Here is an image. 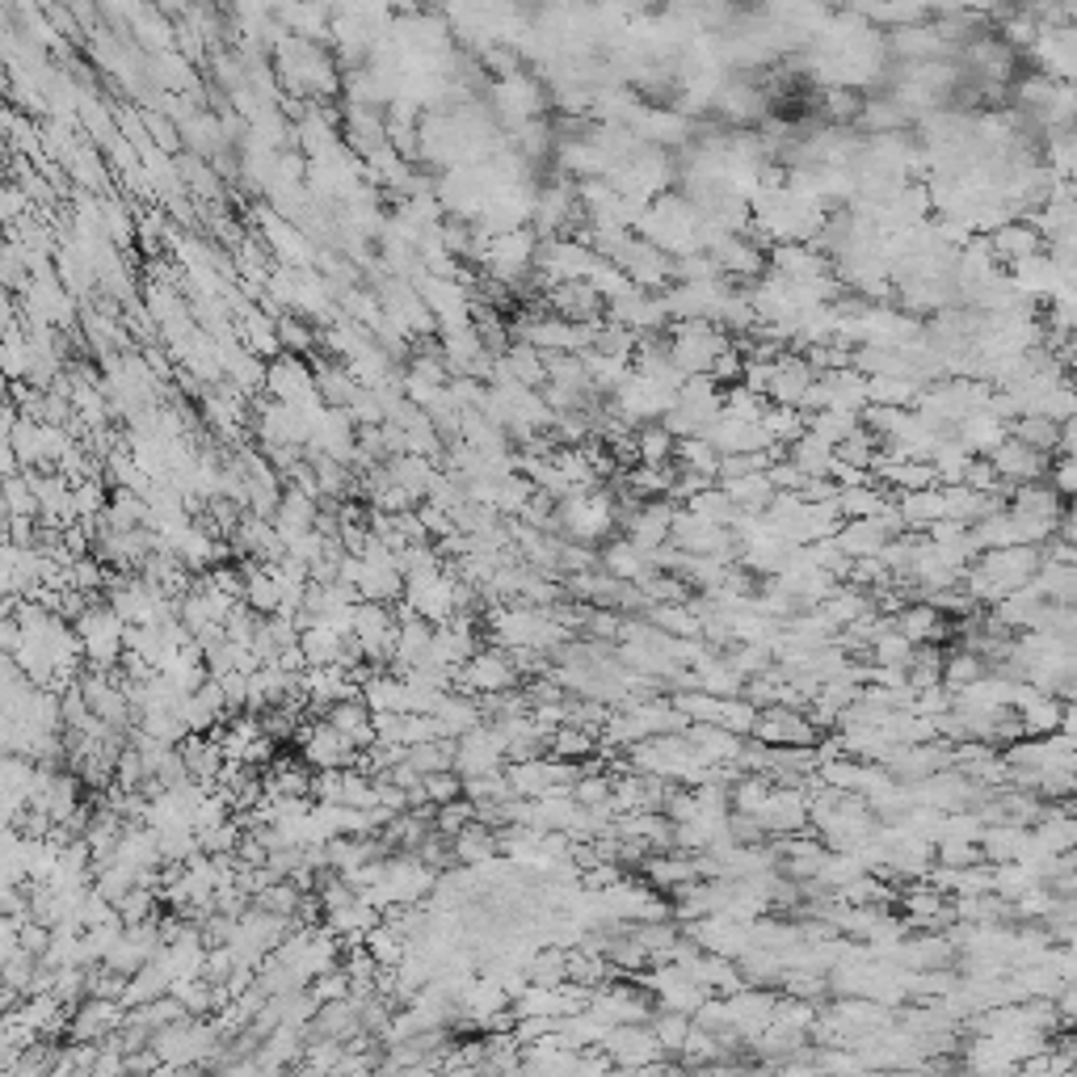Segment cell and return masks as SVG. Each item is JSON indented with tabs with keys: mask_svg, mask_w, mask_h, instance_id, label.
<instances>
[{
	"mask_svg": "<svg viewBox=\"0 0 1077 1077\" xmlns=\"http://www.w3.org/2000/svg\"><path fill=\"white\" fill-rule=\"evenodd\" d=\"M598 560H603V572L606 577H615V581H627V586H644L648 577H657V568H653V560H648V551H640L631 539H610V544H603L598 548Z\"/></svg>",
	"mask_w": 1077,
	"mask_h": 1077,
	"instance_id": "obj_12",
	"label": "cell"
},
{
	"mask_svg": "<svg viewBox=\"0 0 1077 1077\" xmlns=\"http://www.w3.org/2000/svg\"><path fill=\"white\" fill-rule=\"evenodd\" d=\"M682 510H691V513H699V518H707V522H716V527H728V530H737V522L745 518V513L737 510V501L728 497V492L719 489V484H712V489H703L699 497H691Z\"/></svg>",
	"mask_w": 1077,
	"mask_h": 1077,
	"instance_id": "obj_29",
	"label": "cell"
},
{
	"mask_svg": "<svg viewBox=\"0 0 1077 1077\" xmlns=\"http://www.w3.org/2000/svg\"><path fill=\"white\" fill-rule=\"evenodd\" d=\"M1065 510H1069V501H1065L1048 480H1040V484H1019V489L1010 492V513L1031 518V522H1048V527L1060 530Z\"/></svg>",
	"mask_w": 1077,
	"mask_h": 1077,
	"instance_id": "obj_13",
	"label": "cell"
},
{
	"mask_svg": "<svg viewBox=\"0 0 1077 1077\" xmlns=\"http://www.w3.org/2000/svg\"><path fill=\"white\" fill-rule=\"evenodd\" d=\"M762 430L775 438V442H783V447H792L795 438L809 434V413H804V409H783V404H771V409H766V417H762Z\"/></svg>",
	"mask_w": 1077,
	"mask_h": 1077,
	"instance_id": "obj_37",
	"label": "cell"
},
{
	"mask_svg": "<svg viewBox=\"0 0 1077 1077\" xmlns=\"http://www.w3.org/2000/svg\"><path fill=\"white\" fill-rule=\"evenodd\" d=\"M897 506H901V518H905L909 535H927L930 527L947 522V492L939 484L934 489L905 492V497H897Z\"/></svg>",
	"mask_w": 1077,
	"mask_h": 1077,
	"instance_id": "obj_18",
	"label": "cell"
},
{
	"mask_svg": "<svg viewBox=\"0 0 1077 1077\" xmlns=\"http://www.w3.org/2000/svg\"><path fill=\"white\" fill-rule=\"evenodd\" d=\"M434 719H438V733H442V737L459 741V737H468L472 728L484 724V703L476 699V695H463V691H447L434 707Z\"/></svg>",
	"mask_w": 1077,
	"mask_h": 1077,
	"instance_id": "obj_14",
	"label": "cell"
},
{
	"mask_svg": "<svg viewBox=\"0 0 1077 1077\" xmlns=\"http://www.w3.org/2000/svg\"><path fill=\"white\" fill-rule=\"evenodd\" d=\"M766 476H771L775 492H800V484L809 480V476L795 468L792 459H783V463H771V468H766Z\"/></svg>",
	"mask_w": 1077,
	"mask_h": 1077,
	"instance_id": "obj_49",
	"label": "cell"
},
{
	"mask_svg": "<svg viewBox=\"0 0 1077 1077\" xmlns=\"http://www.w3.org/2000/svg\"><path fill=\"white\" fill-rule=\"evenodd\" d=\"M989 463H993V472L1002 476V484H1010V489H1019V484H1040V480H1048V472H1052V454L1031 451V447H1022L1019 438H1006L1002 447L989 454Z\"/></svg>",
	"mask_w": 1077,
	"mask_h": 1077,
	"instance_id": "obj_5",
	"label": "cell"
},
{
	"mask_svg": "<svg viewBox=\"0 0 1077 1077\" xmlns=\"http://www.w3.org/2000/svg\"><path fill=\"white\" fill-rule=\"evenodd\" d=\"M913 653H918V644L905 640L901 631H889V636H880V640L871 644V665H880V669H905L909 674Z\"/></svg>",
	"mask_w": 1077,
	"mask_h": 1077,
	"instance_id": "obj_39",
	"label": "cell"
},
{
	"mask_svg": "<svg viewBox=\"0 0 1077 1077\" xmlns=\"http://www.w3.org/2000/svg\"><path fill=\"white\" fill-rule=\"evenodd\" d=\"M766 409H771V400L757 396V392H750L745 383H737V388H724V417L757 425V421L766 417Z\"/></svg>",
	"mask_w": 1077,
	"mask_h": 1077,
	"instance_id": "obj_41",
	"label": "cell"
},
{
	"mask_svg": "<svg viewBox=\"0 0 1077 1077\" xmlns=\"http://www.w3.org/2000/svg\"><path fill=\"white\" fill-rule=\"evenodd\" d=\"M1048 484H1052V489H1057L1065 501H1077V459H1074V454H1057V459H1052Z\"/></svg>",
	"mask_w": 1077,
	"mask_h": 1077,
	"instance_id": "obj_48",
	"label": "cell"
},
{
	"mask_svg": "<svg viewBox=\"0 0 1077 1077\" xmlns=\"http://www.w3.org/2000/svg\"><path fill=\"white\" fill-rule=\"evenodd\" d=\"M114 909H118L123 927H144V922H156V918H151V909H156V892L135 889V892H127V897H123Z\"/></svg>",
	"mask_w": 1077,
	"mask_h": 1077,
	"instance_id": "obj_45",
	"label": "cell"
},
{
	"mask_svg": "<svg viewBox=\"0 0 1077 1077\" xmlns=\"http://www.w3.org/2000/svg\"><path fill=\"white\" fill-rule=\"evenodd\" d=\"M324 719H329V724H333L337 733H345V737L354 741L362 754H366V750H371V745L379 741V733H375V712L366 707V699H345V703H337V707H333V712H329Z\"/></svg>",
	"mask_w": 1077,
	"mask_h": 1077,
	"instance_id": "obj_20",
	"label": "cell"
},
{
	"mask_svg": "<svg viewBox=\"0 0 1077 1077\" xmlns=\"http://www.w3.org/2000/svg\"><path fill=\"white\" fill-rule=\"evenodd\" d=\"M787 459H792L804 476H830L833 459H838V447H830L825 438H816V434H804L787 447Z\"/></svg>",
	"mask_w": 1077,
	"mask_h": 1077,
	"instance_id": "obj_31",
	"label": "cell"
},
{
	"mask_svg": "<svg viewBox=\"0 0 1077 1077\" xmlns=\"http://www.w3.org/2000/svg\"><path fill=\"white\" fill-rule=\"evenodd\" d=\"M295 741H300L303 762H307L312 771H350V766H359V762H362L359 745L345 737V733H337L329 719H312V724H303Z\"/></svg>",
	"mask_w": 1077,
	"mask_h": 1077,
	"instance_id": "obj_3",
	"label": "cell"
},
{
	"mask_svg": "<svg viewBox=\"0 0 1077 1077\" xmlns=\"http://www.w3.org/2000/svg\"><path fill=\"white\" fill-rule=\"evenodd\" d=\"M26 198H30V194H26L21 186H9V189H4V224H9V232L18 227V215L26 210Z\"/></svg>",
	"mask_w": 1077,
	"mask_h": 1077,
	"instance_id": "obj_51",
	"label": "cell"
},
{
	"mask_svg": "<svg viewBox=\"0 0 1077 1077\" xmlns=\"http://www.w3.org/2000/svg\"><path fill=\"white\" fill-rule=\"evenodd\" d=\"M312 371H316V392H321L329 409H350L354 396L362 392V383L345 371V362H316Z\"/></svg>",
	"mask_w": 1077,
	"mask_h": 1077,
	"instance_id": "obj_24",
	"label": "cell"
},
{
	"mask_svg": "<svg viewBox=\"0 0 1077 1077\" xmlns=\"http://www.w3.org/2000/svg\"><path fill=\"white\" fill-rule=\"evenodd\" d=\"M989 245H993V257L1002 265H1019L1027 262V257H1040L1044 253V241L1036 227L1027 224V219H1010V224H1002L993 236H989Z\"/></svg>",
	"mask_w": 1077,
	"mask_h": 1077,
	"instance_id": "obj_17",
	"label": "cell"
},
{
	"mask_svg": "<svg viewBox=\"0 0 1077 1077\" xmlns=\"http://www.w3.org/2000/svg\"><path fill=\"white\" fill-rule=\"evenodd\" d=\"M144 123L151 127V139H156V148H160V151H173V148H177V127H173V123L156 118V114H144Z\"/></svg>",
	"mask_w": 1077,
	"mask_h": 1077,
	"instance_id": "obj_50",
	"label": "cell"
},
{
	"mask_svg": "<svg viewBox=\"0 0 1077 1077\" xmlns=\"http://www.w3.org/2000/svg\"><path fill=\"white\" fill-rule=\"evenodd\" d=\"M173 998L186 1006V1015H207L210 1006L219 1002L224 993H219V989H210L207 977H194V981H177V985H173Z\"/></svg>",
	"mask_w": 1077,
	"mask_h": 1077,
	"instance_id": "obj_44",
	"label": "cell"
},
{
	"mask_svg": "<svg viewBox=\"0 0 1077 1077\" xmlns=\"http://www.w3.org/2000/svg\"><path fill=\"white\" fill-rule=\"evenodd\" d=\"M956 438H960V442H965V447L977 454V459H989V454L998 451L1006 438H1010V425H1006V421H998L989 409H981V413H972L965 425L956 430Z\"/></svg>",
	"mask_w": 1077,
	"mask_h": 1077,
	"instance_id": "obj_22",
	"label": "cell"
},
{
	"mask_svg": "<svg viewBox=\"0 0 1077 1077\" xmlns=\"http://www.w3.org/2000/svg\"><path fill=\"white\" fill-rule=\"evenodd\" d=\"M177 750H182V762H186L189 779L215 792V787H219V779H224V771H227L224 745H219L215 737H186Z\"/></svg>",
	"mask_w": 1077,
	"mask_h": 1077,
	"instance_id": "obj_15",
	"label": "cell"
},
{
	"mask_svg": "<svg viewBox=\"0 0 1077 1077\" xmlns=\"http://www.w3.org/2000/svg\"><path fill=\"white\" fill-rule=\"evenodd\" d=\"M854 13L868 26H897V30L922 26L930 18V9H922V4H875V9H854Z\"/></svg>",
	"mask_w": 1077,
	"mask_h": 1077,
	"instance_id": "obj_40",
	"label": "cell"
},
{
	"mask_svg": "<svg viewBox=\"0 0 1077 1077\" xmlns=\"http://www.w3.org/2000/svg\"><path fill=\"white\" fill-rule=\"evenodd\" d=\"M404 762H409L421 779L447 775V771H454V741H425V745H413V750L404 754Z\"/></svg>",
	"mask_w": 1077,
	"mask_h": 1077,
	"instance_id": "obj_34",
	"label": "cell"
},
{
	"mask_svg": "<svg viewBox=\"0 0 1077 1077\" xmlns=\"http://www.w3.org/2000/svg\"><path fill=\"white\" fill-rule=\"evenodd\" d=\"M754 741H762V745H816V724L795 707H766V712H757Z\"/></svg>",
	"mask_w": 1077,
	"mask_h": 1077,
	"instance_id": "obj_8",
	"label": "cell"
},
{
	"mask_svg": "<svg viewBox=\"0 0 1077 1077\" xmlns=\"http://www.w3.org/2000/svg\"><path fill=\"white\" fill-rule=\"evenodd\" d=\"M123 1022H127V1015H123V1002L85 998V1002H80L72 1015H68V1036H72V1040H80V1044H97V1040H110L114 1031H123Z\"/></svg>",
	"mask_w": 1077,
	"mask_h": 1077,
	"instance_id": "obj_9",
	"label": "cell"
},
{
	"mask_svg": "<svg viewBox=\"0 0 1077 1077\" xmlns=\"http://www.w3.org/2000/svg\"><path fill=\"white\" fill-rule=\"evenodd\" d=\"M859 110H863V101H859L854 89H825V114H830V123H859Z\"/></svg>",
	"mask_w": 1077,
	"mask_h": 1077,
	"instance_id": "obj_46",
	"label": "cell"
},
{
	"mask_svg": "<svg viewBox=\"0 0 1077 1077\" xmlns=\"http://www.w3.org/2000/svg\"><path fill=\"white\" fill-rule=\"evenodd\" d=\"M728 291H733L728 278L724 283H678L665 291V303H669L674 321H716Z\"/></svg>",
	"mask_w": 1077,
	"mask_h": 1077,
	"instance_id": "obj_6",
	"label": "cell"
},
{
	"mask_svg": "<svg viewBox=\"0 0 1077 1077\" xmlns=\"http://www.w3.org/2000/svg\"><path fill=\"white\" fill-rule=\"evenodd\" d=\"M691 1031H695L691 1015L662 1010V1015L653 1019V1036H657V1044H662L665 1052H682V1048H686V1040H691Z\"/></svg>",
	"mask_w": 1077,
	"mask_h": 1077,
	"instance_id": "obj_43",
	"label": "cell"
},
{
	"mask_svg": "<svg viewBox=\"0 0 1077 1077\" xmlns=\"http://www.w3.org/2000/svg\"><path fill=\"white\" fill-rule=\"evenodd\" d=\"M72 627L80 648H85V665L97 674H118V665L127 657V624L106 606V598L89 606Z\"/></svg>",
	"mask_w": 1077,
	"mask_h": 1077,
	"instance_id": "obj_1",
	"label": "cell"
},
{
	"mask_svg": "<svg viewBox=\"0 0 1077 1077\" xmlns=\"http://www.w3.org/2000/svg\"><path fill=\"white\" fill-rule=\"evenodd\" d=\"M880 451H884V442L871 434L868 425L859 430V434H851L842 447H838V459L846 463V468H859V472H875V463H880Z\"/></svg>",
	"mask_w": 1077,
	"mask_h": 1077,
	"instance_id": "obj_38",
	"label": "cell"
},
{
	"mask_svg": "<svg viewBox=\"0 0 1077 1077\" xmlns=\"http://www.w3.org/2000/svg\"><path fill=\"white\" fill-rule=\"evenodd\" d=\"M345 644H350V636L345 631H337V627H307L303 631V662H307V669H329V665H341V657H345Z\"/></svg>",
	"mask_w": 1077,
	"mask_h": 1077,
	"instance_id": "obj_25",
	"label": "cell"
},
{
	"mask_svg": "<svg viewBox=\"0 0 1077 1077\" xmlns=\"http://www.w3.org/2000/svg\"><path fill=\"white\" fill-rule=\"evenodd\" d=\"M1010 438H1019L1022 447H1031V451L1052 454V459H1057L1065 425H1057V421H1048V417H1040V413H1031V417H1019V421L1010 425Z\"/></svg>",
	"mask_w": 1077,
	"mask_h": 1077,
	"instance_id": "obj_27",
	"label": "cell"
},
{
	"mask_svg": "<svg viewBox=\"0 0 1077 1077\" xmlns=\"http://www.w3.org/2000/svg\"><path fill=\"white\" fill-rule=\"evenodd\" d=\"M674 468L707 476V480H719V454H716V447L703 442V438H682L678 454H674Z\"/></svg>",
	"mask_w": 1077,
	"mask_h": 1077,
	"instance_id": "obj_36",
	"label": "cell"
},
{
	"mask_svg": "<svg viewBox=\"0 0 1077 1077\" xmlns=\"http://www.w3.org/2000/svg\"><path fill=\"white\" fill-rule=\"evenodd\" d=\"M451 851L463 868H484V863H492V859H501V833L489 830V825H480V821H472L459 838H451Z\"/></svg>",
	"mask_w": 1077,
	"mask_h": 1077,
	"instance_id": "obj_21",
	"label": "cell"
},
{
	"mask_svg": "<svg viewBox=\"0 0 1077 1077\" xmlns=\"http://www.w3.org/2000/svg\"><path fill=\"white\" fill-rule=\"evenodd\" d=\"M278 341H283V354L307 359V354L316 350V329L291 312V316H278Z\"/></svg>",
	"mask_w": 1077,
	"mask_h": 1077,
	"instance_id": "obj_42",
	"label": "cell"
},
{
	"mask_svg": "<svg viewBox=\"0 0 1077 1077\" xmlns=\"http://www.w3.org/2000/svg\"><path fill=\"white\" fill-rule=\"evenodd\" d=\"M863 430V413H851V409H821V413H809V434L825 438L830 447H842L851 434Z\"/></svg>",
	"mask_w": 1077,
	"mask_h": 1077,
	"instance_id": "obj_30",
	"label": "cell"
},
{
	"mask_svg": "<svg viewBox=\"0 0 1077 1077\" xmlns=\"http://www.w3.org/2000/svg\"><path fill=\"white\" fill-rule=\"evenodd\" d=\"M425 783V795H430V804H454V800H463V779L454 775V771H447V775H430L421 779Z\"/></svg>",
	"mask_w": 1077,
	"mask_h": 1077,
	"instance_id": "obj_47",
	"label": "cell"
},
{
	"mask_svg": "<svg viewBox=\"0 0 1077 1077\" xmlns=\"http://www.w3.org/2000/svg\"><path fill=\"white\" fill-rule=\"evenodd\" d=\"M813 383H816V371L809 366V359L795 354V350H787V354L775 362V379H771L766 400H771V404H783V409H804V400H809V392H813Z\"/></svg>",
	"mask_w": 1077,
	"mask_h": 1077,
	"instance_id": "obj_10",
	"label": "cell"
},
{
	"mask_svg": "<svg viewBox=\"0 0 1077 1077\" xmlns=\"http://www.w3.org/2000/svg\"><path fill=\"white\" fill-rule=\"evenodd\" d=\"M321 501L316 497H307V492L300 489H286L283 492V506H278V513H274V527H278V535L283 539H295V535H307V530H316V522H321Z\"/></svg>",
	"mask_w": 1077,
	"mask_h": 1077,
	"instance_id": "obj_19",
	"label": "cell"
},
{
	"mask_svg": "<svg viewBox=\"0 0 1077 1077\" xmlns=\"http://www.w3.org/2000/svg\"><path fill=\"white\" fill-rule=\"evenodd\" d=\"M989 674V665H985L981 653H972V648H960V653H947V665H943V686L951 691V695H965L968 686H977V682Z\"/></svg>",
	"mask_w": 1077,
	"mask_h": 1077,
	"instance_id": "obj_32",
	"label": "cell"
},
{
	"mask_svg": "<svg viewBox=\"0 0 1077 1077\" xmlns=\"http://www.w3.org/2000/svg\"><path fill=\"white\" fill-rule=\"evenodd\" d=\"M636 451H640L644 468H674L678 438L669 434L662 421H653V425H640V430H636ZM640 463H636V468H640Z\"/></svg>",
	"mask_w": 1077,
	"mask_h": 1077,
	"instance_id": "obj_28",
	"label": "cell"
},
{
	"mask_svg": "<svg viewBox=\"0 0 1077 1077\" xmlns=\"http://www.w3.org/2000/svg\"><path fill=\"white\" fill-rule=\"evenodd\" d=\"M712 257L724 270V278H741V283H757L771 270V253L757 245V241H750V236H724L712 248Z\"/></svg>",
	"mask_w": 1077,
	"mask_h": 1077,
	"instance_id": "obj_7",
	"label": "cell"
},
{
	"mask_svg": "<svg viewBox=\"0 0 1077 1077\" xmlns=\"http://www.w3.org/2000/svg\"><path fill=\"white\" fill-rule=\"evenodd\" d=\"M1044 156H1048V169L1057 173L1060 182H1077V127L1048 135L1044 139Z\"/></svg>",
	"mask_w": 1077,
	"mask_h": 1077,
	"instance_id": "obj_35",
	"label": "cell"
},
{
	"mask_svg": "<svg viewBox=\"0 0 1077 1077\" xmlns=\"http://www.w3.org/2000/svg\"><path fill=\"white\" fill-rule=\"evenodd\" d=\"M506 766H510V757H506V745H501V737H497V728H492L489 719L480 728H472L468 737L454 741V775L459 779L497 775Z\"/></svg>",
	"mask_w": 1077,
	"mask_h": 1077,
	"instance_id": "obj_4",
	"label": "cell"
},
{
	"mask_svg": "<svg viewBox=\"0 0 1077 1077\" xmlns=\"http://www.w3.org/2000/svg\"><path fill=\"white\" fill-rule=\"evenodd\" d=\"M771 270L783 274L787 283H816V278H830L833 262L813 245H775L771 248Z\"/></svg>",
	"mask_w": 1077,
	"mask_h": 1077,
	"instance_id": "obj_11",
	"label": "cell"
},
{
	"mask_svg": "<svg viewBox=\"0 0 1077 1077\" xmlns=\"http://www.w3.org/2000/svg\"><path fill=\"white\" fill-rule=\"evenodd\" d=\"M518 682H522L518 662H513L506 648L492 644V648H480L472 662L454 674V691L476 695V699H492V695H510V691H518Z\"/></svg>",
	"mask_w": 1077,
	"mask_h": 1077,
	"instance_id": "obj_2",
	"label": "cell"
},
{
	"mask_svg": "<svg viewBox=\"0 0 1077 1077\" xmlns=\"http://www.w3.org/2000/svg\"><path fill=\"white\" fill-rule=\"evenodd\" d=\"M716 110L724 114L728 123H754L757 114L766 110V101H762V94H757L754 85L745 80V85H728V89H719Z\"/></svg>",
	"mask_w": 1077,
	"mask_h": 1077,
	"instance_id": "obj_33",
	"label": "cell"
},
{
	"mask_svg": "<svg viewBox=\"0 0 1077 1077\" xmlns=\"http://www.w3.org/2000/svg\"><path fill=\"white\" fill-rule=\"evenodd\" d=\"M889 47L909 63H930V59L947 56V42L934 35V26H905V30H892Z\"/></svg>",
	"mask_w": 1077,
	"mask_h": 1077,
	"instance_id": "obj_23",
	"label": "cell"
},
{
	"mask_svg": "<svg viewBox=\"0 0 1077 1077\" xmlns=\"http://www.w3.org/2000/svg\"><path fill=\"white\" fill-rule=\"evenodd\" d=\"M892 501V492L875 480V484H859V489H842L838 492V513H842V522H859V518H880L884 513V506Z\"/></svg>",
	"mask_w": 1077,
	"mask_h": 1077,
	"instance_id": "obj_26",
	"label": "cell"
},
{
	"mask_svg": "<svg viewBox=\"0 0 1077 1077\" xmlns=\"http://www.w3.org/2000/svg\"><path fill=\"white\" fill-rule=\"evenodd\" d=\"M892 539H897V535H892V530L884 527L880 518H859V522H842V530L833 535V544L846 551L851 560H875L880 551L889 548Z\"/></svg>",
	"mask_w": 1077,
	"mask_h": 1077,
	"instance_id": "obj_16",
	"label": "cell"
}]
</instances>
